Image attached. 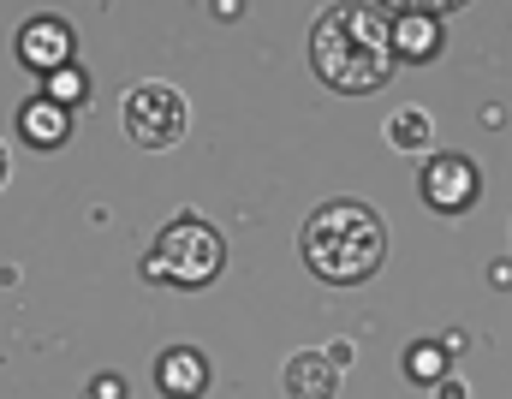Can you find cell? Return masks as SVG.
I'll list each match as a JSON object with an SVG mask.
<instances>
[{
    "label": "cell",
    "mask_w": 512,
    "mask_h": 399,
    "mask_svg": "<svg viewBox=\"0 0 512 399\" xmlns=\"http://www.w3.org/2000/svg\"><path fill=\"white\" fill-rule=\"evenodd\" d=\"M435 399H465V382H459V376H441V382H435Z\"/></svg>",
    "instance_id": "cell-16"
},
{
    "label": "cell",
    "mask_w": 512,
    "mask_h": 399,
    "mask_svg": "<svg viewBox=\"0 0 512 399\" xmlns=\"http://www.w3.org/2000/svg\"><path fill=\"white\" fill-rule=\"evenodd\" d=\"M12 48H18V66H30L36 78H48V72H60L66 60H78V30H72L66 18H54V12H36L30 24H18Z\"/></svg>",
    "instance_id": "cell-6"
},
{
    "label": "cell",
    "mask_w": 512,
    "mask_h": 399,
    "mask_svg": "<svg viewBox=\"0 0 512 399\" xmlns=\"http://www.w3.org/2000/svg\"><path fill=\"white\" fill-rule=\"evenodd\" d=\"M12 179V155H6V143H0V185Z\"/></svg>",
    "instance_id": "cell-17"
},
{
    "label": "cell",
    "mask_w": 512,
    "mask_h": 399,
    "mask_svg": "<svg viewBox=\"0 0 512 399\" xmlns=\"http://www.w3.org/2000/svg\"><path fill=\"white\" fill-rule=\"evenodd\" d=\"M417 191L435 215H465L483 197V173H477L471 155H429L423 173H417Z\"/></svg>",
    "instance_id": "cell-5"
},
{
    "label": "cell",
    "mask_w": 512,
    "mask_h": 399,
    "mask_svg": "<svg viewBox=\"0 0 512 399\" xmlns=\"http://www.w3.org/2000/svg\"><path fill=\"white\" fill-rule=\"evenodd\" d=\"M387 42H393V66H429L447 48V24L441 18H387Z\"/></svg>",
    "instance_id": "cell-7"
},
{
    "label": "cell",
    "mask_w": 512,
    "mask_h": 399,
    "mask_svg": "<svg viewBox=\"0 0 512 399\" xmlns=\"http://www.w3.org/2000/svg\"><path fill=\"white\" fill-rule=\"evenodd\" d=\"M42 96H48V102H60L66 114H78V108L90 102V72H84L78 60H66L60 72H48V78H42Z\"/></svg>",
    "instance_id": "cell-12"
},
{
    "label": "cell",
    "mask_w": 512,
    "mask_h": 399,
    "mask_svg": "<svg viewBox=\"0 0 512 399\" xmlns=\"http://www.w3.org/2000/svg\"><path fill=\"white\" fill-rule=\"evenodd\" d=\"M155 388L167 399H203L209 394V358L197 346H167L155 358Z\"/></svg>",
    "instance_id": "cell-8"
},
{
    "label": "cell",
    "mask_w": 512,
    "mask_h": 399,
    "mask_svg": "<svg viewBox=\"0 0 512 399\" xmlns=\"http://www.w3.org/2000/svg\"><path fill=\"white\" fill-rule=\"evenodd\" d=\"M429 137H435L429 108H399V114H387V143H393V149L417 155V149H429Z\"/></svg>",
    "instance_id": "cell-13"
},
{
    "label": "cell",
    "mask_w": 512,
    "mask_h": 399,
    "mask_svg": "<svg viewBox=\"0 0 512 399\" xmlns=\"http://www.w3.org/2000/svg\"><path fill=\"white\" fill-rule=\"evenodd\" d=\"M72 126H78V114H66L60 102H48V96H30V102H18V137L30 143V149H66L72 143Z\"/></svg>",
    "instance_id": "cell-9"
},
{
    "label": "cell",
    "mask_w": 512,
    "mask_h": 399,
    "mask_svg": "<svg viewBox=\"0 0 512 399\" xmlns=\"http://www.w3.org/2000/svg\"><path fill=\"white\" fill-rule=\"evenodd\" d=\"M370 6H382L387 18H447V12H459L465 0H370Z\"/></svg>",
    "instance_id": "cell-14"
},
{
    "label": "cell",
    "mask_w": 512,
    "mask_h": 399,
    "mask_svg": "<svg viewBox=\"0 0 512 399\" xmlns=\"http://www.w3.org/2000/svg\"><path fill=\"white\" fill-rule=\"evenodd\" d=\"M221 268H227V239L203 221V215H173L161 233H155V245H149V257H143V274L155 280V286H173V292H203V286H215L221 280Z\"/></svg>",
    "instance_id": "cell-3"
},
{
    "label": "cell",
    "mask_w": 512,
    "mask_h": 399,
    "mask_svg": "<svg viewBox=\"0 0 512 399\" xmlns=\"http://www.w3.org/2000/svg\"><path fill=\"white\" fill-rule=\"evenodd\" d=\"M405 376L423 382V388H435L441 376H453V352H447L441 340H411V346H405Z\"/></svg>",
    "instance_id": "cell-11"
},
{
    "label": "cell",
    "mask_w": 512,
    "mask_h": 399,
    "mask_svg": "<svg viewBox=\"0 0 512 399\" xmlns=\"http://www.w3.org/2000/svg\"><path fill=\"white\" fill-rule=\"evenodd\" d=\"M280 382H286V394H292V399H334L340 370L328 364V352H292Z\"/></svg>",
    "instance_id": "cell-10"
},
{
    "label": "cell",
    "mask_w": 512,
    "mask_h": 399,
    "mask_svg": "<svg viewBox=\"0 0 512 399\" xmlns=\"http://www.w3.org/2000/svg\"><path fill=\"white\" fill-rule=\"evenodd\" d=\"M120 120H126V137L137 149H173V143H185V132H191V102L173 84L143 78V84L126 90Z\"/></svg>",
    "instance_id": "cell-4"
},
{
    "label": "cell",
    "mask_w": 512,
    "mask_h": 399,
    "mask_svg": "<svg viewBox=\"0 0 512 399\" xmlns=\"http://www.w3.org/2000/svg\"><path fill=\"white\" fill-rule=\"evenodd\" d=\"M126 376H114V370H102V376H90V394L84 399H126Z\"/></svg>",
    "instance_id": "cell-15"
},
{
    "label": "cell",
    "mask_w": 512,
    "mask_h": 399,
    "mask_svg": "<svg viewBox=\"0 0 512 399\" xmlns=\"http://www.w3.org/2000/svg\"><path fill=\"white\" fill-rule=\"evenodd\" d=\"M310 66L340 96H376L393 78V42L387 12L370 0H334L310 24Z\"/></svg>",
    "instance_id": "cell-1"
},
{
    "label": "cell",
    "mask_w": 512,
    "mask_h": 399,
    "mask_svg": "<svg viewBox=\"0 0 512 399\" xmlns=\"http://www.w3.org/2000/svg\"><path fill=\"white\" fill-rule=\"evenodd\" d=\"M298 257H304V268H310L316 280H328V286H364V280L387 263V227L370 203L334 197V203H322V209L304 221Z\"/></svg>",
    "instance_id": "cell-2"
}]
</instances>
